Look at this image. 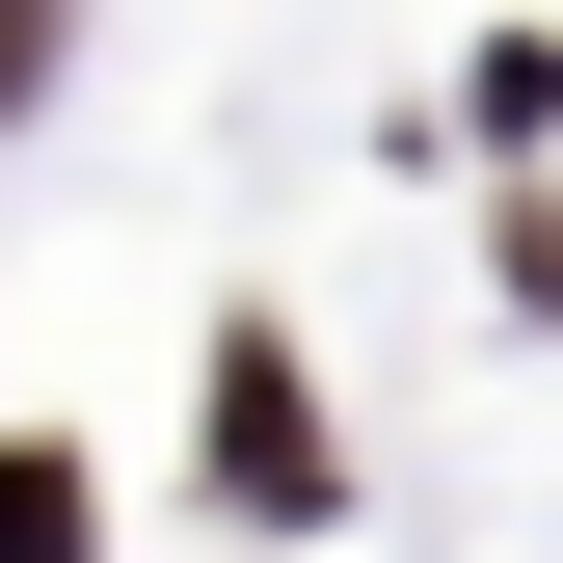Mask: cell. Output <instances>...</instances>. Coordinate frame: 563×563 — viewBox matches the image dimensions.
<instances>
[{"instance_id":"obj_2","label":"cell","mask_w":563,"mask_h":563,"mask_svg":"<svg viewBox=\"0 0 563 563\" xmlns=\"http://www.w3.org/2000/svg\"><path fill=\"white\" fill-rule=\"evenodd\" d=\"M0 563H81V456H0Z\"/></svg>"},{"instance_id":"obj_3","label":"cell","mask_w":563,"mask_h":563,"mask_svg":"<svg viewBox=\"0 0 563 563\" xmlns=\"http://www.w3.org/2000/svg\"><path fill=\"white\" fill-rule=\"evenodd\" d=\"M54 27H81V0H0V108H27V81H54Z\"/></svg>"},{"instance_id":"obj_1","label":"cell","mask_w":563,"mask_h":563,"mask_svg":"<svg viewBox=\"0 0 563 563\" xmlns=\"http://www.w3.org/2000/svg\"><path fill=\"white\" fill-rule=\"evenodd\" d=\"M216 483H242L268 537H322V402H296V349H268V322L216 349Z\"/></svg>"}]
</instances>
